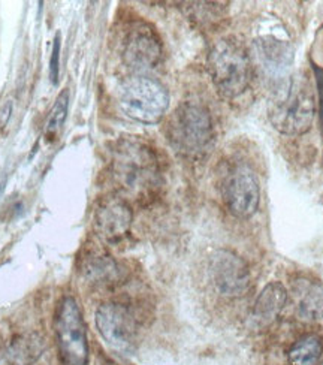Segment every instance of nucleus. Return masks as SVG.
I'll use <instances>...</instances> for the list:
<instances>
[{"label": "nucleus", "mask_w": 323, "mask_h": 365, "mask_svg": "<svg viewBox=\"0 0 323 365\" xmlns=\"http://www.w3.org/2000/svg\"><path fill=\"white\" fill-rule=\"evenodd\" d=\"M111 174L118 189L136 201L151 200L163 182L156 151L138 138H121L114 144Z\"/></svg>", "instance_id": "f257e3e1"}, {"label": "nucleus", "mask_w": 323, "mask_h": 365, "mask_svg": "<svg viewBox=\"0 0 323 365\" xmlns=\"http://www.w3.org/2000/svg\"><path fill=\"white\" fill-rule=\"evenodd\" d=\"M272 126L290 136L309 132L316 117L314 91L304 75H295L275 90L268 105Z\"/></svg>", "instance_id": "f03ea898"}, {"label": "nucleus", "mask_w": 323, "mask_h": 365, "mask_svg": "<svg viewBox=\"0 0 323 365\" xmlns=\"http://www.w3.org/2000/svg\"><path fill=\"white\" fill-rule=\"evenodd\" d=\"M166 140L183 158L205 155L214 141V125L207 106L188 101L169 115L165 128Z\"/></svg>", "instance_id": "7ed1b4c3"}, {"label": "nucleus", "mask_w": 323, "mask_h": 365, "mask_svg": "<svg viewBox=\"0 0 323 365\" xmlns=\"http://www.w3.org/2000/svg\"><path fill=\"white\" fill-rule=\"evenodd\" d=\"M208 72L222 96L234 99L242 95L253 77L249 51L232 38L217 41L208 53Z\"/></svg>", "instance_id": "20e7f679"}, {"label": "nucleus", "mask_w": 323, "mask_h": 365, "mask_svg": "<svg viewBox=\"0 0 323 365\" xmlns=\"http://www.w3.org/2000/svg\"><path fill=\"white\" fill-rule=\"evenodd\" d=\"M118 105L128 117L153 125L163 118L169 106V93L158 80L136 75L120 86Z\"/></svg>", "instance_id": "39448f33"}, {"label": "nucleus", "mask_w": 323, "mask_h": 365, "mask_svg": "<svg viewBox=\"0 0 323 365\" xmlns=\"http://www.w3.org/2000/svg\"><path fill=\"white\" fill-rule=\"evenodd\" d=\"M56 340L65 365H87L88 341L81 309L72 297L58 302L56 313Z\"/></svg>", "instance_id": "423d86ee"}, {"label": "nucleus", "mask_w": 323, "mask_h": 365, "mask_svg": "<svg viewBox=\"0 0 323 365\" xmlns=\"http://www.w3.org/2000/svg\"><path fill=\"white\" fill-rule=\"evenodd\" d=\"M96 327L102 339L116 352L130 355L140 341V327L129 307L120 302H106L96 312Z\"/></svg>", "instance_id": "0eeeda50"}, {"label": "nucleus", "mask_w": 323, "mask_h": 365, "mask_svg": "<svg viewBox=\"0 0 323 365\" xmlns=\"http://www.w3.org/2000/svg\"><path fill=\"white\" fill-rule=\"evenodd\" d=\"M223 201L230 215L238 219L252 217L259 207V181L247 165L237 163L226 171L222 182Z\"/></svg>", "instance_id": "6e6552de"}, {"label": "nucleus", "mask_w": 323, "mask_h": 365, "mask_svg": "<svg viewBox=\"0 0 323 365\" xmlns=\"http://www.w3.org/2000/svg\"><path fill=\"white\" fill-rule=\"evenodd\" d=\"M162 43L151 26L133 23L121 42V58L133 71L156 68L162 58Z\"/></svg>", "instance_id": "1a4fd4ad"}, {"label": "nucleus", "mask_w": 323, "mask_h": 365, "mask_svg": "<svg viewBox=\"0 0 323 365\" xmlns=\"http://www.w3.org/2000/svg\"><path fill=\"white\" fill-rule=\"evenodd\" d=\"M210 274L214 287L227 298L242 297L250 287V269L241 256L220 249L210 259Z\"/></svg>", "instance_id": "9d476101"}, {"label": "nucleus", "mask_w": 323, "mask_h": 365, "mask_svg": "<svg viewBox=\"0 0 323 365\" xmlns=\"http://www.w3.org/2000/svg\"><path fill=\"white\" fill-rule=\"evenodd\" d=\"M132 208L121 196H106L95 210V230L106 242H118L132 226Z\"/></svg>", "instance_id": "9b49d317"}, {"label": "nucleus", "mask_w": 323, "mask_h": 365, "mask_svg": "<svg viewBox=\"0 0 323 365\" xmlns=\"http://www.w3.org/2000/svg\"><path fill=\"white\" fill-rule=\"evenodd\" d=\"M286 301L287 292L284 286L279 282L270 283L268 286H265V289L260 292L255 302L253 321L260 327L270 325L282 313Z\"/></svg>", "instance_id": "f8f14e48"}, {"label": "nucleus", "mask_w": 323, "mask_h": 365, "mask_svg": "<svg viewBox=\"0 0 323 365\" xmlns=\"http://www.w3.org/2000/svg\"><path fill=\"white\" fill-rule=\"evenodd\" d=\"M83 274L90 283L96 286H110L120 280L121 271L111 256L98 255L84 262Z\"/></svg>", "instance_id": "ddd939ff"}, {"label": "nucleus", "mask_w": 323, "mask_h": 365, "mask_svg": "<svg viewBox=\"0 0 323 365\" xmlns=\"http://www.w3.org/2000/svg\"><path fill=\"white\" fill-rule=\"evenodd\" d=\"M297 310L304 321H316L323 314V286L319 283H299L295 287Z\"/></svg>", "instance_id": "4468645a"}, {"label": "nucleus", "mask_w": 323, "mask_h": 365, "mask_svg": "<svg viewBox=\"0 0 323 365\" xmlns=\"http://www.w3.org/2000/svg\"><path fill=\"white\" fill-rule=\"evenodd\" d=\"M323 355V341L316 334L299 339L289 351L290 365H317Z\"/></svg>", "instance_id": "2eb2a0df"}, {"label": "nucleus", "mask_w": 323, "mask_h": 365, "mask_svg": "<svg viewBox=\"0 0 323 365\" xmlns=\"http://www.w3.org/2000/svg\"><path fill=\"white\" fill-rule=\"evenodd\" d=\"M268 42L267 39H262V42H257V53L262 58V65L267 71H279L284 69L292 62V51L286 43H282L279 41Z\"/></svg>", "instance_id": "dca6fc26"}, {"label": "nucleus", "mask_w": 323, "mask_h": 365, "mask_svg": "<svg viewBox=\"0 0 323 365\" xmlns=\"http://www.w3.org/2000/svg\"><path fill=\"white\" fill-rule=\"evenodd\" d=\"M68 111H69V91L68 88H65L56 99L53 108L50 111L47 125H45V132H43L45 140L53 141L57 138L60 129L63 128L66 121Z\"/></svg>", "instance_id": "f3484780"}, {"label": "nucleus", "mask_w": 323, "mask_h": 365, "mask_svg": "<svg viewBox=\"0 0 323 365\" xmlns=\"http://www.w3.org/2000/svg\"><path fill=\"white\" fill-rule=\"evenodd\" d=\"M219 5L215 4H188L189 17L201 26H208L219 19Z\"/></svg>", "instance_id": "a211bd4d"}, {"label": "nucleus", "mask_w": 323, "mask_h": 365, "mask_svg": "<svg viewBox=\"0 0 323 365\" xmlns=\"http://www.w3.org/2000/svg\"><path fill=\"white\" fill-rule=\"evenodd\" d=\"M58 58H60V35H57L54 39V47H53L51 62H50V77L53 83H56L58 77Z\"/></svg>", "instance_id": "6ab92c4d"}, {"label": "nucleus", "mask_w": 323, "mask_h": 365, "mask_svg": "<svg viewBox=\"0 0 323 365\" xmlns=\"http://www.w3.org/2000/svg\"><path fill=\"white\" fill-rule=\"evenodd\" d=\"M316 83H317V93H319V105H320V118L323 125V68H314Z\"/></svg>", "instance_id": "aec40b11"}]
</instances>
